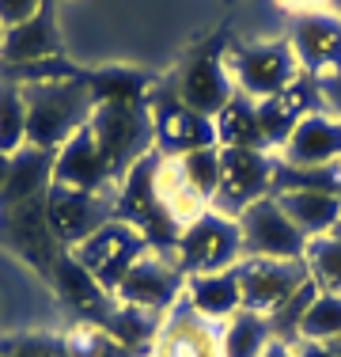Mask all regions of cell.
Segmentation results:
<instances>
[{"mask_svg":"<svg viewBox=\"0 0 341 357\" xmlns=\"http://www.w3.org/2000/svg\"><path fill=\"white\" fill-rule=\"evenodd\" d=\"M144 251H148V240H144L133 225L110 217L99 232H91L80 248H72V259L80 262V266L88 270L102 289L114 293V289L122 285V278L129 274L133 262L141 259Z\"/></svg>","mask_w":341,"mask_h":357,"instance_id":"cell-9","label":"cell"},{"mask_svg":"<svg viewBox=\"0 0 341 357\" xmlns=\"http://www.w3.org/2000/svg\"><path fill=\"white\" fill-rule=\"evenodd\" d=\"M61 57V31L54 20V4H42L38 15L27 23L4 31V46H0V69H19V65H38Z\"/></svg>","mask_w":341,"mask_h":357,"instance_id":"cell-20","label":"cell"},{"mask_svg":"<svg viewBox=\"0 0 341 357\" xmlns=\"http://www.w3.org/2000/svg\"><path fill=\"white\" fill-rule=\"evenodd\" d=\"M49 282H54V289L61 293V301L68 304V308L80 312L84 323H99V327H102L106 316L114 312V304H118V296L110 293V289H102L95 278H91L88 270L72 259V251H65L61 259H57Z\"/></svg>","mask_w":341,"mask_h":357,"instance_id":"cell-22","label":"cell"},{"mask_svg":"<svg viewBox=\"0 0 341 357\" xmlns=\"http://www.w3.org/2000/svg\"><path fill=\"white\" fill-rule=\"evenodd\" d=\"M0 46H4V23H0Z\"/></svg>","mask_w":341,"mask_h":357,"instance_id":"cell-42","label":"cell"},{"mask_svg":"<svg viewBox=\"0 0 341 357\" xmlns=\"http://www.w3.org/2000/svg\"><path fill=\"white\" fill-rule=\"evenodd\" d=\"M27 144V103L23 88L12 80H0V152H19Z\"/></svg>","mask_w":341,"mask_h":357,"instance_id":"cell-31","label":"cell"},{"mask_svg":"<svg viewBox=\"0 0 341 357\" xmlns=\"http://www.w3.org/2000/svg\"><path fill=\"white\" fill-rule=\"evenodd\" d=\"M0 236L23 255L31 266H38L46 278L54 274L57 259L65 255V248L54 236V228H49L46 198H34L27 206H15V209H0Z\"/></svg>","mask_w":341,"mask_h":357,"instance_id":"cell-13","label":"cell"},{"mask_svg":"<svg viewBox=\"0 0 341 357\" xmlns=\"http://www.w3.org/2000/svg\"><path fill=\"white\" fill-rule=\"evenodd\" d=\"M46 217H49V228H54L57 243L65 251H72L114 217V194H91V190H76V186L54 183L46 194Z\"/></svg>","mask_w":341,"mask_h":357,"instance_id":"cell-10","label":"cell"},{"mask_svg":"<svg viewBox=\"0 0 341 357\" xmlns=\"http://www.w3.org/2000/svg\"><path fill=\"white\" fill-rule=\"evenodd\" d=\"M42 4H46V0H0V23H4V31L27 23L31 15H38Z\"/></svg>","mask_w":341,"mask_h":357,"instance_id":"cell-35","label":"cell"},{"mask_svg":"<svg viewBox=\"0 0 341 357\" xmlns=\"http://www.w3.org/2000/svg\"><path fill=\"white\" fill-rule=\"evenodd\" d=\"M239 289H243V308L273 319L292 296H300L311 285L303 259H251L243 255L235 266Z\"/></svg>","mask_w":341,"mask_h":357,"instance_id":"cell-7","label":"cell"},{"mask_svg":"<svg viewBox=\"0 0 341 357\" xmlns=\"http://www.w3.org/2000/svg\"><path fill=\"white\" fill-rule=\"evenodd\" d=\"M220 149H266L262 141V126H258V103L246 96H235L232 103L212 118Z\"/></svg>","mask_w":341,"mask_h":357,"instance_id":"cell-27","label":"cell"},{"mask_svg":"<svg viewBox=\"0 0 341 357\" xmlns=\"http://www.w3.org/2000/svg\"><path fill=\"white\" fill-rule=\"evenodd\" d=\"M186 304L209 323H228L243 312V289H239V274L232 270H216V274H193L186 278Z\"/></svg>","mask_w":341,"mask_h":357,"instance_id":"cell-24","label":"cell"},{"mask_svg":"<svg viewBox=\"0 0 341 357\" xmlns=\"http://www.w3.org/2000/svg\"><path fill=\"white\" fill-rule=\"evenodd\" d=\"M102 327H106V335L114 338L122 350H129L133 357H148L152 346H156V338H159V327H164V316L118 301Z\"/></svg>","mask_w":341,"mask_h":357,"instance_id":"cell-26","label":"cell"},{"mask_svg":"<svg viewBox=\"0 0 341 357\" xmlns=\"http://www.w3.org/2000/svg\"><path fill=\"white\" fill-rule=\"evenodd\" d=\"M178 103H186L190 110H198L205 118H216L232 99L239 96L235 76L228 69V57L220 54H198L178 76Z\"/></svg>","mask_w":341,"mask_h":357,"instance_id":"cell-17","label":"cell"},{"mask_svg":"<svg viewBox=\"0 0 341 357\" xmlns=\"http://www.w3.org/2000/svg\"><path fill=\"white\" fill-rule=\"evenodd\" d=\"M4 357H68L65 354V338L54 335H27L15 338V342L4 346Z\"/></svg>","mask_w":341,"mask_h":357,"instance_id":"cell-34","label":"cell"},{"mask_svg":"<svg viewBox=\"0 0 341 357\" xmlns=\"http://www.w3.org/2000/svg\"><path fill=\"white\" fill-rule=\"evenodd\" d=\"M273 156L288 172H330V167H341V114H334L326 107L307 114Z\"/></svg>","mask_w":341,"mask_h":357,"instance_id":"cell-12","label":"cell"},{"mask_svg":"<svg viewBox=\"0 0 341 357\" xmlns=\"http://www.w3.org/2000/svg\"><path fill=\"white\" fill-rule=\"evenodd\" d=\"M330 346V354H334V357H341V338H334V342H326Z\"/></svg>","mask_w":341,"mask_h":357,"instance_id":"cell-41","label":"cell"},{"mask_svg":"<svg viewBox=\"0 0 341 357\" xmlns=\"http://www.w3.org/2000/svg\"><path fill=\"white\" fill-rule=\"evenodd\" d=\"M23 103H27V144L57 152L68 137L91 122L99 107L95 84L84 76H65V80L46 84H19Z\"/></svg>","mask_w":341,"mask_h":357,"instance_id":"cell-1","label":"cell"},{"mask_svg":"<svg viewBox=\"0 0 341 357\" xmlns=\"http://www.w3.org/2000/svg\"><path fill=\"white\" fill-rule=\"evenodd\" d=\"M262 357H300V354H296V346H292V342H285V338H277V342H273V346H269V350L262 354Z\"/></svg>","mask_w":341,"mask_h":357,"instance_id":"cell-38","label":"cell"},{"mask_svg":"<svg viewBox=\"0 0 341 357\" xmlns=\"http://www.w3.org/2000/svg\"><path fill=\"white\" fill-rule=\"evenodd\" d=\"M178 167H182L186 183H190L193 190H198L201 198L212 206L216 186H220V144H212V149H198V152H190V156H178Z\"/></svg>","mask_w":341,"mask_h":357,"instance_id":"cell-33","label":"cell"},{"mask_svg":"<svg viewBox=\"0 0 341 357\" xmlns=\"http://www.w3.org/2000/svg\"><path fill=\"white\" fill-rule=\"evenodd\" d=\"M296 354L300 357H334L330 346H322V342H296Z\"/></svg>","mask_w":341,"mask_h":357,"instance_id":"cell-37","label":"cell"},{"mask_svg":"<svg viewBox=\"0 0 341 357\" xmlns=\"http://www.w3.org/2000/svg\"><path fill=\"white\" fill-rule=\"evenodd\" d=\"M152 114V133H156V152L159 156H190L198 149H212L216 144V130H212V118L190 110L186 103L175 99H164V103L148 107Z\"/></svg>","mask_w":341,"mask_h":357,"instance_id":"cell-16","label":"cell"},{"mask_svg":"<svg viewBox=\"0 0 341 357\" xmlns=\"http://www.w3.org/2000/svg\"><path fill=\"white\" fill-rule=\"evenodd\" d=\"M288 46H292L303 76H311L319 84L341 76V20L338 15L319 12V15L296 20V27L288 31Z\"/></svg>","mask_w":341,"mask_h":357,"instance_id":"cell-14","label":"cell"},{"mask_svg":"<svg viewBox=\"0 0 341 357\" xmlns=\"http://www.w3.org/2000/svg\"><path fill=\"white\" fill-rule=\"evenodd\" d=\"M341 338V296L338 293H315V301L307 304L296 342H334Z\"/></svg>","mask_w":341,"mask_h":357,"instance_id":"cell-30","label":"cell"},{"mask_svg":"<svg viewBox=\"0 0 341 357\" xmlns=\"http://www.w3.org/2000/svg\"><path fill=\"white\" fill-rule=\"evenodd\" d=\"M277 342V331L266 316L258 312H239L228 323H220V346H224V357H262L269 346Z\"/></svg>","mask_w":341,"mask_h":357,"instance_id":"cell-28","label":"cell"},{"mask_svg":"<svg viewBox=\"0 0 341 357\" xmlns=\"http://www.w3.org/2000/svg\"><path fill=\"white\" fill-rule=\"evenodd\" d=\"M65 338V354L68 357H133L129 350H122V346L114 342V338L106 335V327H99V323H76V327H68Z\"/></svg>","mask_w":341,"mask_h":357,"instance_id":"cell-32","label":"cell"},{"mask_svg":"<svg viewBox=\"0 0 341 357\" xmlns=\"http://www.w3.org/2000/svg\"><path fill=\"white\" fill-rule=\"evenodd\" d=\"M54 160H57V152L34 149V144H23L19 152H12L8 183L0 190V209H15L34 198H46L49 186H54Z\"/></svg>","mask_w":341,"mask_h":357,"instance_id":"cell-23","label":"cell"},{"mask_svg":"<svg viewBox=\"0 0 341 357\" xmlns=\"http://www.w3.org/2000/svg\"><path fill=\"white\" fill-rule=\"evenodd\" d=\"M273 198L280 202L288 220L300 228L307 240L341 232V194L338 190H322V186H280V190H273Z\"/></svg>","mask_w":341,"mask_h":357,"instance_id":"cell-21","label":"cell"},{"mask_svg":"<svg viewBox=\"0 0 341 357\" xmlns=\"http://www.w3.org/2000/svg\"><path fill=\"white\" fill-rule=\"evenodd\" d=\"M0 357H4V346H0Z\"/></svg>","mask_w":341,"mask_h":357,"instance_id":"cell-43","label":"cell"},{"mask_svg":"<svg viewBox=\"0 0 341 357\" xmlns=\"http://www.w3.org/2000/svg\"><path fill=\"white\" fill-rule=\"evenodd\" d=\"M239 232H243V255L251 259H303L307 251V236L288 220L273 194L239 213Z\"/></svg>","mask_w":341,"mask_h":357,"instance_id":"cell-11","label":"cell"},{"mask_svg":"<svg viewBox=\"0 0 341 357\" xmlns=\"http://www.w3.org/2000/svg\"><path fill=\"white\" fill-rule=\"evenodd\" d=\"M148 357H224L220 346V323L201 319L190 304H175L164 316L159 338Z\"/></svg>","mask_w":341,"mask_h":357,"instance_id":"cell-19","label":"cell"},{"mask_svg":"<svg viewBox=\"0 0 341 357\" xmlns=\"http://www.w3.org/2000/svg\"><path fill=\"white\" fill-rule=\"evenodd\" d=\"M156 167H159V152H148L144 160H136L129 167V175L118 183L114 190V217L133 225L136 232L148 240V248L156 251H175L178 243V228L167 217L164 202L156 194Z\"/></svg>","mask_w":341,"mask_h":357,"instance_id":"cell-3","label":"cell"},{"mask_svg":"<svg viewBox=\"0 0 341 357\" xmlns=\"http://www.w3.org/2000/svg\"><path fill=\"white\" fill-rule=\"evenodd\" d=\"M8 167H12V156L0 152V190H4V183H8Z\"/></svg>","mask_w":341,"mask_h":357,"instance_id":"cell-39","label":"cell"},{"mask_svg":"<svg viewBox=\"0 0 341 357\" xmlns=\"http://www.w3.org/2000/svg\"><path fill=\"white\" fill-rule=\"evenodd\" d=\"M156 194H159V202H164L167 217L175 220L178 232L212 209L209 202H205L201 194L193 190L190 183H186V175H182V167H178V160H170V156H159V167H156Z\"/></svg>","mask_w":341,"mask_h":357,"instance_id":"cell-25","label":"cell"},{"mask_svg":"<svg viewBox=\"0 0 341 357\" xmlns=\"http://www.w3.org/2000/svg\"><path fill=\"white\" fill-rule=\"evenodd\" d=\"M280 8H285L288 15H296V20H303V15H319V12H330L326 0H277Z\"/></svg>","mask_w":341,"mask_h":357,"instance_id":"cell-36","label":"cell"},{"mask_svg":"<svg viewBox=\"0 0 341 357\" xmlns=\"http://www.w3.org/2000/svg\"><path fill=\"white\" fill-rule=\"evenodd\" d=\"M303 266L319 293H338L341 296V232L307 240Z\"/></svg>","mask_w":341,"mask_h":357,"instance_id":"cell-29","label":"cell"},{"mask_svg":"<svg viewBox=\"0 0 341 357\" xmlns=\"http://www.w3.org/2000/svg\"><path fill=\"white\" fill-rule=\"evenodd\" d=\"M228 69H232V76H235L239 96L254 99V103H262V99L285 91L288 84H296L303 76L292 46H288V38L251 42V46H243L239 54L228 57Z\"/></svg>","mask_w":341,"mask_h":357,"instance_id":"cell-6","label":"cell"},{"mask_svg":"<svg viewBox=\"0 0 341 357\" xmlns=\"http://www.w3.org/2000/svg\"><path fill=\"white\" fill-rule=\"evenodd\" d=\"M88 130L95 133L102 156L110 160L118 183L129 175L136 160L156 152V133H152V114L141 99H99Z\"/></svg>","mask_w":341,"mask_h":357,"instance_id":"cell-2","label":"cell"},{"mask_svg":"<svg viewBox=\"0 0 341 357\" xmlns=\"http://www.w3.org/2000/svg\"><path fill=\"white\" fill-rule=\"evenodd\" d=\"M277 186V156L269 149H220V186L212 209L235 217L254 202L269 198Z\"/></svg>","mask_w":341,"mask_h":357,"instance_id":"cell-5","label":"cell"},{"mask_svg":"<svg viewBox=\"0 0 341 357\" xmlns=\"http://www.w3.org/2000/svg\"><path fill=\"white\" fill-rule=\"evenodd\" d=\"M322 110V91L319 80L311 76H300L296 84H288L285 91L262 99L258 103V126H262V141H266L269 152H277L280 144L292 137V130L303 122L307 114Z\"/></svg>","mask_w":341,"mask_h":357,"instance_id":"cell-18","label":"cell"},{"mask_svg":"<svg viewBox=\"0 0 341 357\" xmlns=\"http://www.w3.org/2000/svg\"><path fill=\"white\" fill-rule=\"evenodd\" d=\"M114 296L122 304H133V308H148L167 316L175 304H182L186 296V274L178 266L175 251H156L148 248L141 259L133 262V270L122 278V285L114 289Z\"/></svg>","mask_w":341,"mask_h":357,"instance_id":"cell-8","label":"cell"},{"mask_svg":"<svg viewBox=\"0 0 341 357\" xmlns=\"http://www.w3.org/2000/svg\"><path fill=\"white\" fill-rule=\"evenodd\" d=\"M175 259H178V266H182L186 278L216 274V270L239 266V259H243V232H239V220L209 209L205 217H198L193 225H186L182 232H178Z\"/></svg>","mask_w":341,"mask_h":357,"instance_id":"cell-4","label":"cell"},{"mask_svg":"<svg viewBox=\"0 0 341 357\" xmlns=\"http://www.w3.org/2000/svg\"><path fill=\"white\" fill-rule=\"evenodd\" d=\"M54 183L57 186H76V190H91V194H114L118 190L114 167H110V160L102 156L95 133H91L88 126L57 149Z\"/></svg>","mask_w":341,"mask_h":357,"instance_id":"cell-15","label":"cell"},{"mask_svg":"<svg viewBox=\"0 0 341 357\" xmlns=\"http://www.w3.org/2000/svg\"><path fill=\"white\" fill-rule=\"evenodd\" d=\"M326 8H330V15H338V20H341V0H326Z\"/></svg>","mask_w":341,"mask_h":357,"instance_id":"cell-40","label":"cell"}]
</instances>
